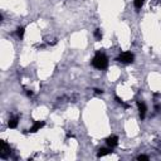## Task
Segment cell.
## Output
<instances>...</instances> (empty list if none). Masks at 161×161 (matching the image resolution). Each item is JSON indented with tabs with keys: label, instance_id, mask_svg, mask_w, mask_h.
Instances as JSON below:
<instances>
[{
	"label": "cell",
	"instance_id": "6da1fadb",
	"mask_svg": "<svg viewBox=\"0 0 161 161\" xmlns=\"http://www.w3.org/2000/svg\"><path fill=\"white\" fill-rule=\"evenodd\" d=\"M91 64L95 67L96 69H106L108 66V58L105 53L102 52H97L96 56L92 58Z\"/></svg>",
	"mask_w": 161,
	"mask_h": 161
},
{
	"label": "cell",
	"instance_id": "7a4b0ae2",
	"mask_svg": "<svg viewBox=\"0 0 161 161\" xmlns=\"http://www.w3.org/2000/svg\"><path fill=\"white\" fill-rule=\"evenodd\" d=\"M116 61L121 62V63H125V64H130V63H133L135 56L131 52H124V53H121L120 56L117 57Z\"/></svg>",
	"mask_w": 161,
	"mask_h": 161
},
{
	"label": "cell",
	"instance_id": "3957f363",
	"mask_svg": "<svg viewBox=\"0 0 161 161\" xmlns=\"http://www.w3.org/2000/svg\"><path fill=\"white\" fill-rule=\"evenodd\" d=\"M137 108H138V113H140V118L143 120L146 117V112H147V106L145 105V102H141V101H137L136 102Z\"/></svg>",
	"mask_w": 161,
	"mask_h": 161
},
{
	"label": "cell",
	"instance_id": "277c9868",
	"mask_svg": "<svg viewBox=\"0 0 161 161\" xmlns=\"http://www.w3.org/2000/svg\"><path fill=\"white\" fill-rule=\"evenodd\" d=\"M44 126H45V122L44 121H34L33 126L29 129V132H30V133H35V132H38V131H40Z\"/></svg>",
	"mask_w": 161,
	"mask_h": 161
},
{
	"label": "cell",
	"instance_id": "5b68a950",
	"mask_svg": "<svg viewBox=\"0 0 161 161\" xmlns=\"http://www.w3.org/2000/svg\"><path fill=\"white\" fill-rule=\"evenodd\" d=\"M106 143H107L108 147L113 149V147H116L118 145V137L115 136V135H112V136H109V137L106 138Z\"/></svg>",
	"mask_w": 161,
	"mask_h": 161
},
{
	"label": "cell",
	"instance_id": "8992f818",
	"mask_svg": "<svg viewBox=\"0 0 161 161\" xmlns=\"http://www.w3.org/2000/svg\"><path fill=\"white\" fill-rule=\"evenodd\" d=\"M111 152H112L111 147H101L98 150V152H97V157H103L106 155H109Z\"/></svg>",
	"mask_w": 161,
	"mask_h": 161
},
{
	"label": "cell",
	"instance_id": "52a82bcc",
	"mask_svg": "<svg viewBox=\"0 0 161 161\" xmlns=\"http://www.w3.org/2000/svg\"><path fill=\"white\" fill-rule=\"evenodd\" d=\"M18 124H19V117H13L8 121V127H9V129H16Z\"/></svg>",
	"mask_w": 161,
	"mask_h": 161
},
{
	"label": "cell",
	"instance_id": "ba28073f",
	"mask_svg": "<svg viewBox=\"0 0 161 161\" xmlns=\"http://www.w3.org/2000/svg\"><path fill=\"white\" fill-rule=\"evenodd\" d=\"M25 34V28L24 27H18L16 28V35H18L19 39H23Z\"/></svg>",
	"mask_w": 161,
	"mask_h": 161
},
{
	"label": "cell",
	"instance_id": "9c48e42d",
	"mask_svg": "<svg viewBox=\"0 0 161 161\" xmlns=\"http://www.w3.org/2000/svg\"><path fill=\"white\" fill-rule=\"evenodd\" d=\"M143 4H145V0H133V5H135V9L136 10L141 9Z\"/></svg>",
	"mask_w": 161,
	"mask_h": 161
},
{
	"label": "cell",
	"instance_id": "30bf717a",
	"mask_svg": "<svg viewBox=\"0 0 161 161\" xmlns=\"http://www.w3.org/2000/svg\"><path fill=\"white\" fill-rule=\"evenodd\" d=\"M93 35H95V38L97 40H101L102 39V30H101V29H96L95 33H93Z\"/></svg>",
	"mask_w": 161,
	"mask_h": 161
},
{
	"label": "cell",
	"instance_id": "8fae6325",
	"mask_svg": "<svg viewBox=\"0 0 161 161\" xmlns=\"http://www.w3.org/2000/svg\"><path fill=\"white\" fill-rule=\"evenodd\" d=\"M115 100H116V102H117L118 105L124 106L125 108H127V107H129V105H127V103H126V102H125V101L122 100V98H120V97H118V96H116V97H115Z\"/></svg>",
	"mask_w": 161,
	"mask_h": 161
},
{
	"label": "cell",
	"instance_id": "7c38bea8",
	"mask_svg": "<svg viewBox=\"0 0 161 161\" xmlns=\"http://www.w3.org/2000/svg\"><path fill=\"white\" fill-rule=\"evenodd\" d=\"M137 160H140V161H141V160L147 161V160H149V156H146V155H140L138 157H137Z\"/></svg>",
	"mask_w": 161,
	"mask_h": 161
},
{
	"label": "cell",
	"instance_id": "4fadbf2b",
	"mask_svg": "<svg viewBox=\"0 0 161 161\" xmlns=\"http://www.w3.org/2000/svg\"><path fill=\"white\" fill-rule=\"evenodd\" d=\"M27 96H28V97H33V96H34V92L27 90Z\"/></svg>",
	"mask_w": 161,
	"mask_h": 161
},
{
	"label": "cell",
	"instance_id": "5bb4252c",
	"mask_svg": "<svg viewBox=\"0 0 161 161\" xmlns=\"http://www.w3.org/2000/svg\"><path fill=\"white\" fill-rule=\"evenodd\" d=\"M95 92L98 93V95H100V93L102 95V93H103V90H100V88H95Z\"/></svg>",
	"mask_w": 161,
	"mask_h": 161
}]
</instances>
